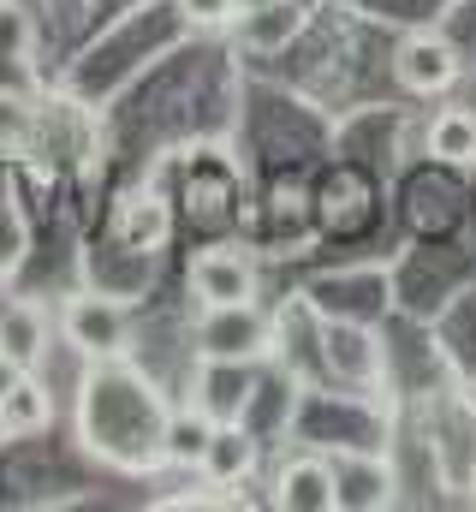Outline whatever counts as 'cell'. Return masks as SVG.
Returning <instances> with one entry per match:
<instances>
[{
	"label": "cell",
	"mask_w": 476,
	"mask_h": 512,
	"mask_svg": "<svg viewBox=\"0 0 476 512\" xmlns=\"http://www.w3.org/2000/svg\"><path fill=\"white\" fill-rule=\"evenodd\" d=\"M0 352L18 370H36L42 364V352H48V316H42V304H30V298L0 304Z\"/></svg>",
	"instance_id": "9"
},
{
	"label": "cell",
	"mask_w": 476,
	"mask_h": 512,
	"mask_svg": "<svg viewBox=\"0 0 476 512\" xmlns=\"http://www.w3.org/2000/svg\"><path fill=\"white\" fill-rule=\"evenodd\" d=\"M274 507L286 512H334V465L328 459H292L274 483Z\"/></svg>",
	"instance_id": "10"
},
{
	"label": "cell",
	"mask_w": 476,
	"mask_h": 512,
	"mask_svg": "<svg viewBox=\"0 0 476 512\" xmlns=\"http://www.w3.org/2000/svg\"><path fill=\"white\" fill-rule=\"evenodd\" d=\"M18 376H24V370H18V364H12V358H6V352H0V399H6V393H12V382H18Z\"/></svg>",
	"instance_id": "18"
},
{
	"label": "cell",
	"mask_w": 476,
	"mask_h": 512,
	"mask_svg": "<svg viewBox=\"0 0 476 512\" xmlns=\"http://www.w3.org/2000/svg\"><path fill=\"white\" fill-rule=\"evenodd\" d=\"M197 24H227V18H238V0H179Z\"/></svg>",
	"instance_id": "17"
},
{
	"label": "cell",
	"mask_w": 476,
	"mask_h": 512,
	"mask_svg": "<svg viewBox=\"0 0 476 512\" xmlns=\"http://www.w3.org/2000/svg\"><path fill=\"white\" fill-rule=\"evenodd\" d=\"M429 155L447 167H471L476 161V114L471 108H441L429 120Z\"/></svg>",
	"instance_id": "11"
},
{
	"label": "cell",
	"mask_w": 476,
	"mask_h": 512,
	"mask_svg": "<svg viewBox=\"0 0 476 512\" xmlns=\"http://www.w3.org/2000/svg\"><path fill=\"white\" fill-rule=\"evenodd\" d=\"M42 137V108L24 96H0V149H30Z\"/></svg>",
	"instance_id": "16"
},
{
	"label": "cell",
	"mask_w": 476,
	"mask_h": 512,
	"mask_svg": "<svg viewBox=\"0 0 476 512\" xmlns=\"http://www.w3.org/2000/svg\"><path fill=\"white\" fill-rule=\"evenodd\" d=\"M334 465V507L340 512H381L393 507V471L381 459H363V453H340L328 459Z\"/></svg>",
	"instance_id": "7"
},
{
	"label": "cell",
	"mask_w": 476,
	"mask_h": 512,
	"mask_svg": "<svg viewBox=\"0 0 476 512\" xmlns=\"http://www.w3.org/2000/svg\"><path fill=\"white\" fill-rule=\"evenodd\" d=\"M244 399H250V364H209L203 358V411L215 417V423H227L244 411Z\"/></svg>",
	"instance_id": "12"
},
{
	"label": "cell",
	"mask_w": 476,
	"mask_h": 512,
	"mask_svg": "<svg viewBox=\"0 0 476 512\" xmlns=\"http://www.w3.org/2000/svg\"><path fill=\"white\" fill-rule=\"evenodd\" d=\"M238 24H244V36H250L256 48H274V42H286L304 18H298V6H292V0H268V6L238 12Z\"/></svg>",
	"instance_id": "15"
},
{
	"label": "cell",
	"mask_w": 476,
	"mask_h": 512,
	"mask_svg": "<svg viewBox=\"0 0 476 512\" xmlns=\"http://www.w3.org/2000/svg\"><path fill=\"white\" fill-rule=\"evenodd\" d=\"M209 435H215V417H209L203 405H197V411H173V423H167V465L197 471V465H203Z\"/></svg>",
	"instance_id": "14"
},
{
	"label": "cell",
	"mask_w": 476,
	"mask_h": 512,
	"mask_svg": "<svg viewBox=\"0 0 476 512\" xmlns=\"http://www.w3.org/2000/svg\"><path fill=\"white\" fill-rule=\"evenodd\" d=\"M0 417H6V429L12 435H36V429H48V417H54V399H48V387L30 382V370L12 382V393L0 399Z\"/></svg>",
	"instance_id": "13"
},
{
	"label": "cell",
	"mask_w": 476,
	"mask_h": 512,
	"mask_svg": "<svg viewBox=\"0 0 476 512\" xmlns=\"http://www.w3.org/2000/svg\"><path fill=\"white\" fill-rule=\"evenodd\" d=\"M250 6H268V0H238V12H250Z\"/></svg>",
	"instance_id": "19"
},
{
	"label": "cell",
	"mask_w": 476,
	"mask_h": 512,
	"mask_svg": "<svg viewBox=\"0 0 476 512\" xmlns=\"http://www.w3.org/2000/svg\"><path fill=\"white\" fill-rule=\"evenodd\" d=\"M6 441H12V429H6V417H0V447H6Z\"/></svg>",
	"instance_id": "20"
},
{
	"label": "cell",
	"mask_w": 476,
	"mask_h": 512,
	"mask_svg": "<svg viewBox=\"0 0 476 512\" xmlns=\"http://www.w3.org/2000/svg\"><path fill=\"white\" fill-rule=\"evenodd\" d=\"M191 298L209 304H250L256 298V262L238 245H215V251L191 256Z\"/></svg>",
	"instance_id": "6"
},
{
	"label": "cell",
	"mask_w": 476,
	"mask_h": 512,
	"mask_svg": "<svg viewBox=\"0 0 476 512\" xmlns=\"http://www.w3.org/2000/svg\"><path fill=\"white\" fill-rule=\"evenodd\" d=\"M60 334H66V346H78V352L96 364V358H119V352H125L131 316H125L119 298L78 292V298H66V310H60Z\"/></svg>",
	"instance_id": "4"
},
{
	"label": "cell",
	"mask_w": 476,
	"mask_h": 512,
	"mask_svg": "<svg viewBox=\"0 0 476 512\" xmlns=\"http://www.w3.org/2000/svg\"><path fill=\"white\" fill-rule=\"evenodd\" d=\"M393 72H399V84H405L411 96H447V90L459 84L465 60H459V48H453L441 30H417V36L399 42Z\"/></svg>",
	"instance_id": "5"
},
{
	"label": "cell",
	"mask_w": 476,
	"mask_h": 512,
	"mask_svg": "<svg viewBox=\"0 0 476 512\" xmlns=\"http://www.w3.org/2000/svg\"><path fill=\"white\" fill-rule=\"evenodd\" d=\"M274 352V322L268 310L250 304H209L197 322V358L209 364H262Z\"/></svg>",
	"instance_id": "2"
},
{
	"label": "cell",
	"mask_w": 476,
	"mask_h": 512,
	"mask_svg": "<svg viewBox=\"0 0 476 512\" xmlns=\"http://www.w3.org/2000/svg\"><path fill=\"white\" fill-rule=\"evenodd\" d=\"M429 441H435V471L447 489L471 495L476 489V399L441 393L429 411Z\"/></svg>",
	"instance_id": "3"
},
{
	"label": "cell",
	"mask_w": 476,
	"mask_h": 512,
	"mask_svg": "<svg viewBox=\"0 0 476 512\" xmlns=\"http://www.w3.org/2000/svg\"><path fill=\"white\" fill-rule=\"evenodd\" d=\"M167 399L155 382L119 358H96V370L78 387V435L84 447L114 471H155L167 465Z\"/></svg>",
	"instance_id": "1"
},
{
	"label": "cell",
	"mask_w": 476,
	"mask_h": 512,
	"mask_svg": "<svg viewBox=\"0 0 476 512\" xmlns=\"http://www.w3.org/2000/svg\"><path fill=\"white\" fill-rule=\"evenodd\" d=\"M197 471H203V483H215V489H233V483H244V477L256 471V441H250V429H238V417L215 423V435H209Z\"/></svg>",
	"instance_id": "8"
}]
</instances>
